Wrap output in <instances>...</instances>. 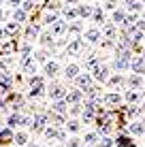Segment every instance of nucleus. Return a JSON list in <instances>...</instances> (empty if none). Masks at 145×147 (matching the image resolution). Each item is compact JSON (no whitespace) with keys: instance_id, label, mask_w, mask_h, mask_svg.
<instances>
[{"instance_id":"nucleus-49","label":"nucleus","mask_w":145,"mask_h":147,"mask_svg":"<svg viewBox=\"0 0 145 147\" xmlns=\"http://www.w3.org/2000/svg\"><path fill=\"white\" fill-rule=\"evenodd\" d=\"M22 4H24L22 11H32V9H34V2H30V0H28V2H22Z\"/></svg>"},{"instance_id":"nucleus-25","label":"nucleus","mask_w":145,"mask_h":147,"mask_svg":"<svg viewBox=\"0 0 145 147\" xmlns=\"http://www.w3.org/2000/svg\"><path fill=\"white\" fill-rule=\"evenodd\" d=\"M19 124H22V115H19V113H13V115H9V119H7V126H9V128H17V126Z\"/></svg>"},{"instance_id":"nucleus-27","label":"nucleus","mask_w":145,"mask_h":147,"mask_svg":"<svg viewBox=\"0 0 145 147\" xmlns=\"http://www.w3.org/2000/svg\"><path fill=\"white\" fill-rule=\"evenodd\" d=\"M124 4H126V9H124L126 13H139V11H143V2H124Z\"/></svg>"},{"instance_id":"nucleus-39","label":"nucleus","mask_w":145,"mask_h":147,"mask_svg":"<svg viewBox=\"0 0 145 147\" xmlns=\"http://www.w3.org/2000/svg\"><path fill=\"white\" fill-rule=\"evenodd\" d=\"M9 141H13L11 130H0V143H9Z\"/></svg>"},{"instance_id":"nucleus-19","label":"nucleus","mask_w":145,"mask_h":147,"mask_svg":"<svg viewBox=\"0 0 145 147\" xmlns=\"http://www.w3.org/2000/svg\"><path fill=\"white\" fill-rule=\"evenodd\" d=\"M100 36H105L107 40H113V38H115V26H113V24H105Z\"/></svg>"},{"instance_id":"nucleus-36","label":"nucleus","mask_w":145,"mask_h":147,"mask_svg":"<svg viewBox=\"0 0 145 147\" xmlns=\"http://www.w3.org/2000/svg\"><path fill=\"white\" fill-rule=\"evenodd\" d=\"M66 128H68V132H79V130H81V124H79L77 119H68Z\"/></svg>"},{"instance_id":"nucleus-54","label":"nucleus","mask_w":145,"mask_h":147,"mask_svg":"<svg viewBox=\"0 0 145 147\" xmlns=\"http://www.w3.org/2000/svg\"><path fill=\"white\" fill-rule=\"evenodd\" d=\"M26 147H41V145H26Z\"/></svg>"},{"instance_id":"nucleus-20","label":"nucleus","mask_w":145,"mask_h":147,"mask_svg":"<svg viewBox=\"0 0 145 147\" xmlns=\"http://www.w3.org/2000/svg\"><path fill=\"white\" fill-rule=\"evenodd\" d=\"M58 70H60L58 62H47V64H45V75H47V77H56Z\"/></svg>"},{"instance_id":"nucleus-31","label":"nucleus","mask_w":145,"mask_h":147,"mask_svg":"<svg viewBox=\"0 0 145 147\" xmlns=\"http://www.w3.org/2000/svg\"><path fill=\"white\" fill-rule=\"evenodd\" d=\"M124 98H126L128 102H132V105H134V102H139V100H141V94H139V92H134V90H128Z\"/></svg>"},{"instance_id":"nucleus-4","label":"nucleus","mask_w":145,"mask_h":147,"mask_svg":"<svg viewBox=\"0 0 145 147\" xmlns=\"http://www.w3.org/2000/svg\"><path fill=\"white\" fill-rule=\"evenodd\" d=\"M92 79H96V81H107V79H109V66H107V64H98L96 68H92Z\"/></svg>"},{"instance_id":"nucleus-14","label":"nucleus","mask_w":145,"mask_h":147,"mask_svg":"<svg viewBox=\"0 0 145 147\" xmlns=\"http://www.w3.org/2000/svg\"><path fill=\"white\" fill-rule=\"evenodd\" d=\"M51 113H56V115H66V113H68L66 100H56V102H51Z\"/></svg>"},{"instance_id":"nucleus-23","label":"nucleus","mask_w":145,"mask_h":147,"mask_svg":"<svg viewBox=\"0 0 145 147\" xmlns=\"http://www.w3.org/2000/svg\"><path fill=\"white\" fill-rule=\"evenodd\" d=\"M81 22H73V24H68V26H66V32L68 34H75V38H79L77 36V34H81Z\"/></svg>"},{"instance_id":"nucleus-18","label":"nucleus","mask_w":145,"mask_h":147,"mask_svg":"<svg viewBox=\"0 0 145 147\" xmlns=\"http://www.w3.org/2000/svg\"><path fill=\"white\" fill-rule=\"evenodd\" d=\"M49 32H51L53 36H60V34H64V32H66V22L58 19V22H56V24L51 26V30H49Z\"/></svg>"},{"instance_id":"nucleus-48","label":"nucleus","mask_w":145,"mask_h":147,"mask_svg":"<svg viewBox=\"0 0 145 147\" xmlns=\"http://www.w3.org/2000/svg\"><path fill=\"white\" fill-rule=\"evenodd\" d=\"M103 11H115V2H105L103 4Z\"/></svg>"},{"instance_id":"nucleus-44","label":"nucleus","mask_w":145,"mask_h":147,"mask_svg":"<svg viewBox=\"0 0 145 147\" xmlns=\"http://www.w3.org/2000/svg\"><path fill=\"white\" fill-rule=\"evenodd\" d=\"M81 143H83L81 139H77V136H73V139H68V141H66V147H81Z\"/></svg>"},{"instance_id":"nucleus-7","label":"nucleus","mask_w":145,"mask_h":147,"mask_svg":"<svg viewBox=\"0 0 145 147\" xmlns=\"http://www.w3.org/2000/svg\"><path fill=\"white\" fill-rule=\"evenodd\" d=\"M75 9H77V17H92V13H94V4L75 2Z\"/></svg>"},{"instance_id":"nucleus-53","label":"nucleus","mask_w":145,"mask_h":147,"mask_svg":"<svg viewBox=\"0 0 145 147\" xmlns=\"http://www.w3.org/2000/svg\"><path fill=\"white\" fill-rule=\"evenodd\" d=\"M4 17V11H2V9H0V19H2Z\"/></svg>"},{"instance_id":"nucleus-11","label":"nucleus","mask_w":145,"mask_h":147,"mask_svg":"<svg viewBox=\"0 0 145 147\" xmlns=\"http://www.w3.org/2000/svg\"><path fill=\"white\" fill-rule=\"evenodd\" d=\"M130 68H132L134 75H139V77H141V75L145 73V60L141 58V55H139V58H134V60H130Z\"/></svg>"},{"instance_id":"nucleus-46","label":"nucleus","mask_w":145,"mask_h":147,"mask_svg":"<svg viewBox=\"0 0 145 147\" xmlns=\"http://www.w3.org/2000/svg\"><path fill=\"white\" fill-rule=\"evenodd\" d=\"M139 113H141V109H139V107H130V109L126 111V115H128V117H130V119H132V117H137Z\"/></svg>"},{"instance_id":"nucleus-33","label":"nucleus","mask_w":145,"mask_h":147,"mask_svg":"<svg viewBox=\"0 0 145 147\" xmlns=\"http://www.w3.org/2000/svg\"><path fill=\"white\" fill-rule=\"evenodd\" d=\"M15 145H28V132H17L13 136Z\"/></svg>"},{"instance_id":"nucleus-15","label":"nucleus","mask_w":145,"mask_h":147,"mask_svg":"<svg viewBox=\"0 0 145 147\" xmlns=\"http://www.w3.org/2000/svg\"><path fill=\"white\" fill-rule=\"evenodd\" d=\"M122 100H124L122 94H117V92H109L103 96V102H107V105H119Z\"/></svg>"},{"instance_id":"nucleus-51","label":"nucleus","mask_w":145,"mask_h":147,"mask_svg":"<svg viewBox=\"0 0 145 147\" xmlns=\"http://www.w3.org/2000/svg\"><path fill=\"white\" fill-rule=\"evenodd\" d=\"M134 28H137L139 32H143V30H145V19H141V22H137V24H134Z\"/></svg>"},{"instance_id":"nucleus-40","label":"nucleus","mask_w":145,"mask_h":147,"mask_svg":"<svg viewBox=\"0 0 145 147\" xmlns=\"http://www.w3.org/2000/svg\"><path fill=\"white\" fill-rule=\"evenodd\" d=\"M47 51H36V53H34V62H45V64H47L49 62V60H47Z\"/></svg>"},{"instance_id":"nucleus-55","label":"nucleus","mask_w":145,"mask_h":147,"mask_svg":"<svg viewBox=\"0 0 145 147\" xmlns=\"http://www.w3.org/2000/svg\"><path fill=\"white\" fill-rule=\"evenodd\" d=\"M0 130H4V128H2V121H0Z\"/></svg>"},{"instance_id":"nucleus-28","label":"nucleus","mask_w":145,"mask_h":147,"mask_svg":"<svg viewBox=\"0 0 145 147\" xmlns=\"http://www.w3.org/2000/svg\"><path fill=\"white\" fill-rule=\"evenodd\" d=\"M128 85H130V90H137L143 85V77H139V75H132L130 79H128Z\"/></svg>"},{"instance_id":"nucleus-10","label":"nucleus","mask_w":145,"mask_h":147,"mask_svg":"<svg viewBox=\"0 0 145 147\" xmlns=\"http://www.w3.org/2000/svg\"><path fill=\"white\" fill-rule=\"evenodd\" d=\"M81 98H83V92L81 90H71V92H66V105H81Z\"/></svg>"},{"instance_id":"nucleus-13","label":"nucleus","mask_w":145,"mask_h":147,"mask_svg":"<svg viewBox=\"0 0 145 147\" xmlns=\"http://www.w3.org/2000/svg\"><path fill=\"white\" fill-rule=\"evenodd\" d=\"M83 38H86V43H98L103 36H100V30L98 28H88L86 34H83Z\"/></svg>"},{"instance_id":"nucleus-37","label":"nucleus","mask_w":145,"mask_h":147,"mask_svg":"<svg viewBox=\"0 0 145 147\" xmlns=\"http://www.w3.org/2000/svg\"><path fill=\"white\" fill-rule=\"evenodd\" d=\"M43 134H45V139H58V130L56 128H53V126H47V128H45L43 130Z\"/></svg>"},{"instance_id":"nucleus-50","label":"nucleus","mask_w":145,"mask_h":147,"mask_svg":"<svg viewBox=\"0 0 145 147\" xmlns=\"http://www.w3.org/2000/svg\"><path fill=\"white\" fill-rule=\"evenodd\" d=\"M56 141H62V143H66V132L64 130H58V139Z\"/></svg>"},{"instance_id":"nucleus-43","label":"nucleus","mask_w":145,"mask_h":147,"mask_svg":"<svg viewBox=\"0 0 145 147\" xmlns=\"http://www.w3.org/2000/svg\"><path fill=\"white\" fill-rule=\"evenodd\" d=\"M58 22V13H47L45 15V24H49V26H53V24Z\"/></svg>"},{"instance_id":"nucleus-30","label":"nucleus","mask_w":145,"mask_h":147,"mask_svg":"<svg viewBox=\"0 0 145 147\" xmlns=\"http://www.w3.org/2000/svg\"><path fill=\"white\" fill-rule=\"evenodd\" d=\"M98 64H100V60H98V55H88V58H86V68H96L98 66Z\"/></svg>"},{"instance_id":"nucleus-35","label":"nucleus","mask_w":145,"mask_h":147,"mask_svg":"<svg viewBox=\"0 0 145 147\" xmlns=\"http://www.w3.org/2000/svg\"><path fill=\"white\" fill-rule=\"evenodd\" d=\"M107 81H109V85H111V88H119V85L124 83V77H122V75H113V77H109Z\"/></svg>"},{"instance_id":"nucleus-22","label":"nucleus","mask_w":145,"mask_h":147,"mask_svg":"<svg viewBox=\"0 0 145 147\" xmlns=\"http://www.w3.org/2000/svg\"><path fill=\"white\" fill-rule=\"evenodd\" d=\"M128 130H130V132H132L134 136H143V134H145V126L141 124V121H132Z\"/></svg>"},{"instance_id":"nucleus-16","label":"nucleus","mask_w":145,"mask_h":147,"mask_svg":"<svg viewBox=\"0 0 145 147\" xmlns=\"http://www.w3.org/2000/svg\"><path fill=\"white\" fill-rule=\"evenodd\" d=\"M64 77L66 79H77L79 77V64H68L66 68H64Z\"/></svg>"},{"instance_id":"nucleus-42","label":"nucleus","mask_w":145,"mask_h":147,"mask_svg":"<svg viewBox=\"0 0 145 147\" xmlns=\"http://www.w3.org/2000/svg\"><path fill=\"white\" fill-rule=\"evenodd\" d=\"M38 32H41V26H36V24H34V26H30V28H28V38L38 36Z\"/></svg>"},{"instance_id":"nucleus-32","label":"nucleus","mask_w":145,"mask_h":147,"mask_svg":"<svg viewBox=\"0 0 145 147\" xmlns=\"http://www.w3.org/2000/svg\"><path fill=\"white\" fill-rule=\"evenodd\" d=\"M4 32H7V36H13V34L19 32V26H17L15 22H9L7 26H4Z\"/></svg>"},{"instance_id":"nucleus-24","label":"nucleus","mask_w":145,"mask_h":147,"mask_svg":"<svg viewBox=\"0 0 145 147\" xmlns=\"http://www.w3.org/2000/svg\"><path fill=\"white\" fill-rule=\"evenodd\" d=\"M26 17L28 15H26V11H22V9H15L13 11V22L17 24V26H22V24L26 22Z\"/></svg>"},{"instance_id":"nucleus-3","label":"nucleus","mask_w":145,"mask_h":147,"mask_svg":"<svg viewBox=\"0 0 145 147\" xmlns=\"http://www.w3.org/2000/svg\"><path fill=\"white\" fill-rule=\"evenodd\" d=\"M83 47H86V40L83 38H71L66 45V53L68 55H79L83 51Z\"/></svg>"},{"instance_id":"nucleus-47","label":"nucleus","mask_w":145,"mask_h":147,"mask_svg":"<svg viewBox=\"0 0 145 147\" xmlns=\"http://www.w3.org/2000/svg\"><path fill=\"white\" fill-rule=\"evenodd\" d=\"M19 126H32V115H22V124Z\"/></svg>"},{"instance_id":"nucleus-26","label":"nucleus","mask_w":145,"mask_h":147,"mask_svg":"<svg viewBox=\"0 0 145 147\" xmlns=\"http://www.w3.org/2000/svg\"><path fill=\"white\" fill-rule=\"evenodd\" d=\"M62 13H64V19H66V22H73V19H77V9H75V7H64Z\"/></svg>"},{"instance_id":"nucleus-8","label":"nucleus","mask_w":145,"mask_h":147,"mask_svg":"<svg viewBox=\"0 0 145 147\" xmlns=\"http://www.w3.org/2000/svg\"><path fill=\"white\" fill-rule=\"evenodd\" d=\"M47 121H49V117L45 113H41V115H36V117H32V128L36 130V132H43V130L47 128Z\"/></svg>"},{"instance_id":"nucleus-41","label":"nucleus","mask_w":145,"mask_h":147,"mask_svg":"<svg viewBox=\"0 0 145 147\" xmlns=\"http://www.w3.org/2000/svg\"><path fill=\"white\" fill-rule=\"evenodd\" d=\"M83 105H71V109H68V113H71L73 115V117H77V115H81L83 113Z\"/></svg>"},{"instance_id":"nucleus-5","label":"nucleus","mask_w":145,"mask_h":147,"mask_svg":"<svg viewBox=\"0 0 145 147\" xmlns=\"http://www.w3.org/2000/svg\"><path fill=\"white\" fill-rule=\"evenodd\" d=\"M11 85H13V77H11V73H0V94H7L9 90H11Z\"/></svg>"},{"instance_id":"nucleus-9","label":"nucleus","mask_w":145,"mask_h":147,"mask_svg":"<svg viewBox=\"0 0 145 147\" xmlns=\"http://www.w3.org/2000/svg\"><path fill=\"white\" fill-rule=\"evenodd\" d=\"M22 70L30 77H34L36 75V62H34V58H28V60H22Z\"/></svg>"},{"instance_id":"nucleus-12","label":"nucleus","mask_w":145,"mask_h":147,"mask_svg":"<svg viewBox=\"0 0 145 147\" xmlns=\"http://www.w3.org/2000/svg\"><path fill=\"white\" fill-rule=\"evenodd\" d=\"M75 83L79 85V90H81V92H86L88 88H92V75H79L77 79H75Z\"/></svg>"},{"instance_id":"nucleus-38","label":"nucleus","mask_w":145,"mask_h":147,"mask_svg":"<svg viewBox=\"0 0 145 147\" xmlns=\"http://www.w3.org/2000/svg\"><path fill=\"white\" fill-rule=\"evenodd\" d=\"M98 147H113V139L111 136H100L98 139Z\"/></svg>"},{"instance_id":"nucleus-52","label":"nucleus","mask_w":145,"mask_h":147,"mask_svg":"<svg viewBox=\"0 0 145 147\" xmlns=\"http://www.w3.org/2000/svg\"><path fill=\"white\" fill-rule=\"evenodd\" d=\"M4 38H7V32H4V28H0V43H2Z\"/></svg>"},{"instance_id":"nucleus-6","label":"nucleus","mask_w":145,"mask_h":147,"mask_svg":"<svg viewBox=\"0 0 145 147\" xmlns=\"http://www.w3.org/2000/svg\"><path fill=\"white\" fill-rule=\"evenodd\" d=\"M49 98L56 102V100H64L66 98V90H64V85H51L49 88Z\"/></svg>"},{"instance_id":"nucleus-2","label":"nucleus","mask_w":145,"mask_h":147,"mask_svg":"<svg viewBox=\"0 0 145 147\" xmlns=\"http://www.w3.org/2000/svg\"><path fill=\"white\" fill-rule=\"evenodd\" d=\"M43 90H45V81L34 75V77L30 79V94L28 96H30V98H38V96L43 94Z\"/></svg>"},{"instance_id":"nucleus-1","label":"nucleus","mask_w":145,"mask_h":147,"mask_svg":"<svg viewBox=\"0 0 145 147\" xmlns=\"http://www.w3.org/2000/svg\"><path fill=\"white\" fill-rule=\"evenodd\" d=\"M113 68L117 70V73H124V70L130 68V53L124 51V53H117L115 60H113Z\"/></svg>"},{"instance_id":"nucleus-17","label":"nucleus","mask_w":145,"mask_h":147,"mask_svg":"<svg viewBox=\"0 0 145 147\" xmlns=\"http://www.w3.org/2000/svg\"><path fill=\"white\" fill-rule=\"evenodd\" d=\"M126 11H119V9H115L113 11V26H124L126 24Z\"/></svg>"},{"instance_id":"nucleus-29","label":"nucleus","mask_w":145,"mask_h":147,"mask_svg":"<svg viewBox=\"0 0 145 147\" xmlns=\"http://www.w3.org/2000/svg\"><path fill=\"white\" fill-rule=\"evenodd\" d=\"M98 139H100V136H98V132H86V136H83L81 141H83L86 145H94Z\"/></svg>"},{"instance_id":"nucleus-34","label":"nucleus","mask_w":145,"mask_h":147,"mask_svg":"<svg viewBox=\"0 0 145 147\" xmlns=\"http://www.w3.org/2000/svg\"><path fill=\"white\" fill-rule=\"evenodd\" d=\"M41 43L49 47V45H53V43H56V36H53L51 32H43V34H41Z\"/></svg>"},{"instance_id":"nucleus-45","label":"nucleus","mask_w":145,"mask_h":147,"mask_svg":"<svg viewBox=\"0 0 145 147\" xmlns=\"http://www.w3.org/2000/svg\"><path fill=\"white\" fill-rule=\"evenodd\" d=\"M13 49H15V43H4L2 47H0V51H2V53H11Z\"/></svg>"},{"instance_id":"nucleus-21","label":"nucleus","mask_w":145,"mask_h":147,"mask_svg":"<svg viewBox=\"0 0 145 147\" xmlns=\"http://www.w3.org/2000/svg\"><path fill=\"white\" fill-rule=\"evenodd\" d=\"M92 22L94 24H103L105 26V11L100 7H94V13H92Z\"/></svg>"},{"instance_id":"nucleus-56","label":"nucleus","mask_w":145,"mask_h":147,"mask_svg":"<svg viewBox=\"0 0 145 147\" xmlns=\"http://www.w3.org/2000/svg\"><path fill=\"white\" fill-rule=\"evenodd\" d=\"M41 147H45V145H41Z\"/></svg>"}]
</instances>
